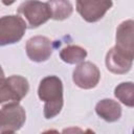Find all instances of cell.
<instances>
[{"label": "cell", "instance_id": "obj_8", "mask_svg": "<svg viewBox=\"0 0 134 134\" xmlns=\"http://www.w3.org/2000/svg\"><path fill=\"white\" fill-rule=\"evenodd\" d=\"M27 57L37 63L47 61L52 53V42L44 36H35L26 42Z\"/></svg>", "mask_w": 134, "mask_h": 134}, {"label": "cell", "instance_id": "obj_2", "mask_svg": "<svg viewBox=\"0 0 134 134\" xmlns=\"http://www.w3.org/2000/svg\"><path fill=\"white\" fill-rule=\"evenodd\" d=\"M28 81L21 75L0 77V104L19 103L28 92Z\"/></svg>", "mask_w": 134, "mask_h": 134}, {"label": "cell", "instance_id": "obj_11", "mask_svg": "<svg viewBox=\"0 0 134 134\" xmlns=\"http://www.w3.org/2000/svg\"><path fill=\"white\" fill-rule=\"evenodd\" d=\"M96 114L108 122L116 121L121 116L120 105L111 98H104L99 100L95 106Z\"/></svg>", "mask_w": 134, "mask_h": 134}, {"label": "cell", "instance_id": "obj_9", "mask_svg": "<svg viewBox=\"0 0 134 134\" xmlns=\"http://www.w3.org/2000/svg\"><path fill=\"white\" fill-rule=\"evenodd\" d=\"M134 55H131L121 49L117 48L116 46L110 48L106 55V66L107 69L116 74H124L127 73L133 63Z\"/></svg>", "mask_w": 134, "mask_h": 134}, {"label": "cell", "instance_id": "obj_16", "mask_svg": "<svg viewBox=\"0 0 134 134\" xmlns=\"http://www.w3.org/2000/svg\"><path fill=\"white\" fill-rule=\"evenodd\" d=\"M3 76H4V72H3V70H2V68L0 66V77H3Z\"/></svg>", "mask_w": 134, "mask_h": 134}, {"label": "cell", "instance_id": "obj_5", "mask_svg": "<svg viewBox=\"0 0 134 134\" xmlns=\"http://www.w3.org/2000/svg\"><path fill=\"white\" fill-rule=\"evenodd\" d=\"M26 120L24 108L17 102L4 105L0 109V133H14L22 128Z\"/></svg>", "mask_w": 134, "mask_h": 134}, {"label": "cell", "instance_id": "obj_14", "mask_svg": "<svg viewBox=\"0 0 134 134\" xmlns=\"http://www.w3.org/2000/svg\"><path fill=\"white\" fill-rule=\"evenodd\" d=\"M115 97L128 107L134 106V86L132 82L120 83L114 89Z\"/></svg>", "mask_w": 134, "mask_h": 134}, {"label": "cell", "instance_id": "obj_13", "mask_svg": "<svg viewBox=\"0 0 134 134\" xmlns=\"http://www.w3.org/2000/svg\"><path fill=\"white\" fill-rule=\"evenodd\" d=\"M86 49L79 45H67L60 51V58L62 59V61L68 64L82 63L86 59Z\"/></svg>", "mask_w": 134, "mask_h": 134}, {"label": "cell", "instance_id": "obj_3", "mask_svg": "<svg viewBox=\"0 0 134 134\" xmlns=\"http://www.w3.org/2000/svg\"><path fill=\"white\" fill-rule=\"evenodd\" d=\"M27 28L23 18L16 15L3 16L0 18V46L10 45L19 42Z\"/></svg>", "mask_w": 134, "mask_h": 134}, {"label": "cell", "instance_id": "obj_4", "mask_svg": "<svg viewBox=\"0 0 134 134\" xmlns=\"http://www.w3.org/2000/svg\"><path fill=\"white\" fill-rule=\"evenodd\" d=\"M18 14L23 16L29 28L39 27L51 18L47 3L39 0H26L22 2L18 7Z\"/></svg>", "mask_w": 134, "mask_h": 134}, {"label": "cell", "instance_id": "obj_15", "mask_svg": "<svg viewBox=\"0 0 134 134\" xmlns=\"http://www.w3.org/2000/svg\"><path fill=\"white\" fill-rule=\"evenodd\" d=\"M1 1H2V3H3L4 5L8 6V5H12L16 0H1Z\"/></svg>", "mask_w": 134, "mask_h": 134}, {"label": "cell", "instance_id": "obj_1", "mask_svg": "<svg viewBox=\"0 0 134 134\" xmlns=\"http://www.w3.org/2000/svg\"><path fill=\"white\" fill-rule=\"evenodd\" d=\"M38 95L44 102L45 118H53L63 108V83L55 75H48L41 80Z\"/></svg>", "mask_w": 134, "mask_h": 134}, {"label": "cell", "instance_id": "obj_6", "mask_svg": "<svg viewBox=\"0 0 134 134\" xmlns=\"http://www.w3.org/2000/svg\"><path fill=\"white\" fill-rule=\"evenodd\" d=\"M112 5V0H76L77 13L89 23L100 20Z\"/></svg>", "mask_w": 134, "mask_h": 134}, {"label": "cell", "instance_id": "obj_7", "mask_svg": "<svg viewBox=\"0 0 134 134\" xmlns=\"http://www.w3.org/2000/svg\"><path fill=\"white\" fill-rule=\"evenodd\" d=\"M100 79V72L97 66L91 62H82L72 73L73 83L82 89L94 88Z\"/></svg>", "mask_w": 134, "mask_h": 134}, {"label": "cell", "instance_id": "obj_10", "mask_svg": "<svg viewBox=\"0 0 134 134\" xmlns=\"http://www.w3.org/2000/svg\"><path fill=\"white\" fill-rule=\"evenodd\" d=\"M133 20H126L121 22L116 29V47L122 51L134 55L133 46Z\"/></svg>", "mask_w": 134, "mask_h": 134}, {"label": "cell", "instance_id": "obj_12", "mask_svg": "<svg viewBox=\"0 0 134 134\" xmlns=\"http://www.w3.org/2000/svg\"><path fill=\"white\" fill-rule=\"evenodd\" d=\"M47 5L50 12V17L59 21L69 18L73 12V6L69 0H49Z\"/></svg>", "mask_w": 134, "mask_h": 134}]
</instances>
